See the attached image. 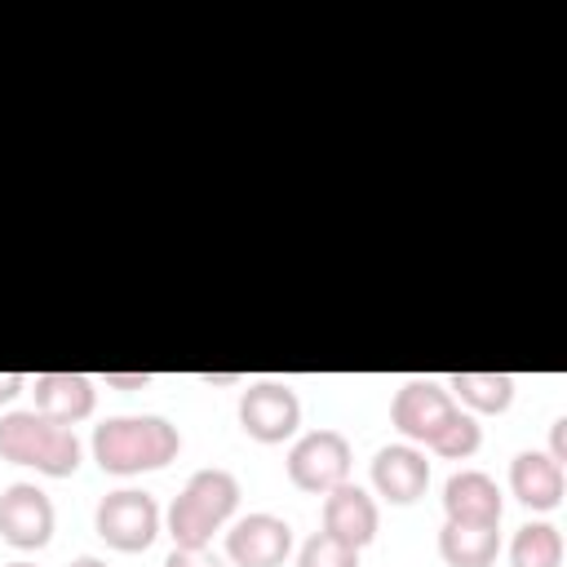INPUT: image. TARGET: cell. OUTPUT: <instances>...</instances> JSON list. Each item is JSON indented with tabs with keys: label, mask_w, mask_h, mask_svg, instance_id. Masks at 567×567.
Instances as JSON below:
<instances>
[{
	"label": "cell",
	"mask_w": 567,
	"mask_h": 567,
	"mask_svg": "<svg viewBox=\"0 0 567 567\" xmlns=\"http://www.w3.org/2000/svg\"><path fill=\"white\" fill-rule=\"evenodd\" d=\"M66 567H111V563H102V558H93V554H84V558H71Z\"/></svg>",
	"instance_id": "obj_24"
},
{
	"label": "cell",
	"mask_w": 567,
	"mask_h": 567,
	"mask_svg": "<svg viewBox=\"0 0 567 567\" xmlns=\"http://www.w3.org/2000/svg\"><path fill=\"white\" fill-rule=\"evenodd\" d=\"M239 425L257 443H284L301 425V399L284 381H252L239 394Z\"/></svg>",
	"instance_id": "obj_7"
},
{
	"label": "cell",
	"mask_w": 567,
	"mask_h": 567,
	"mask_svg": "<svg viewBox=\"0 0 567 567\" xmlns=\"http://www.w3.org/2000/svg\"><path fill=\"white\" fill-rule=\"evenodd\" d=\"M456 412H461L456 399H452L439 381H430V377H412V381H403L399 394H394V403H390V421H394V430H399L408 443H425V447L443 434V425H447Z\"/></svg>",
	"instance_id": "obj_6"
},
{
	"label": "cell",
	"mask_w": 567,
	"mask_h": 567,
	"mask_svg": "<svg viewBox=\"0 0 567 567\" xmlns=\"http://www.w3.org/2000/svg\"><path fill=\"white\" fill-rule=\"evenodd\" d=\"M164 567H226V563H221L208 545H204V549H177V545H173V554L164 558Z\"/></svg>",
	"instance_id": "obj_20"
},
{
	"label": "cell",
	"mask_w": 567,
	"mask_h": 567,
	"mask_svg": "<svg viewBox=\"0 0 567 567\" xmlns=\"http://www.w3.org/2000/svg\"><path fill=\"white\" fill-rule=\"evenodd\" d=\"M509 492L527 509H558L563 505V465L549 452H518L509 461Z\"/></svg>",
	"instance_id": "obj_14"
},
{
	"label": "cell",
	"mask_w": 567,
	"mask_h": 567,
	"mask_svg": "<svg viewBox=\"0 0 567 567\" xmlns=\"http://www.w3.org/2000/svg\"><path fill=\"white\" fill-rule=\"evenodd\" d=\"M53 501L35 483H9L0 492V536L13 549H44L53 536Z\"/></svg>",
	"instance_id": "obj_8"
},
{
	"label": "cell",
	"mask_w": 567,
	"mask_h": 567,
	"mask_svg": "<svg viewBox=\"0 0 567 567\" xmlns=\"http://www.w3.org/2000/svg\"><path fill=\"white\" fill-rule=\"evenodd\" d=\"M22 390H27V377L22 372H0V403H13Z\"/></svg>",
	"instance_id": "obj_22"
},
{
	"label": "cell",
	"mask_w": 567,
	"mask_h": 567,
	"mask_svg": "<svg viewBox=\"0 0 567 567\" xmlns=\"http://www.w3.org/2000/svg\"><path fill=\"white\" fill-rule=\"evenodd\" d=\"M151 381V372H106V385H120V390H142Z\"/></svg>",
	"instance_id": "obj_23"
},
{
	"label": "cell",
	"mask_w": 567,
	"mask_h": 567,
	"mask_svg": "<svg viewBox=\"0 0 567 567\" xmlns=\"http://www.w3.org/2000/svg\"><path fill=\"white\" fill-rule=\"evenodd\" d=\"M501 487L483 470H456L443 483V514L447 523H501Z\"/></svg>",
	"instance_id": "obj_13"
},
{
	"label": "cell",
	"mask_w": 567,
	"mask_h": 567,
	"mask_svg": "<svg viewBox=\"0 0 567 567\" xmlns=\"http://www.w3.org/2000/svg\"><path fill=\"white\" fill-rule=\"evenodd\" d=\"M182 452V434L164 416H106L93 430V461L106 474L164 470Z\"/></svg>",
	"instance_id": "obj_1"
},
{
	"label": "cell",
	"mask_w": 567,
	"mask_h": 567,
	"mask_svg": "<svg viewBox=\"0 0 567 567\" xmlns=\"http://www.w3.org/2000/svg\"><path fill=\"white\" fill-rule=\"evenodd\" d=\"M4 567H35V563H4Z\"/></svg>",
	"instance_id": "obj_25"
},
{
	"label": "cell",
	"mask_w": 567,
	"mask_h": 567,
	"mask_svg": "<svg viewBox=\"0 0 567 567\" xmlns=\"http://www.w3.org/2000/svg\"><path fill=\"white\" fill-rule=\"evenodd\" d=\"M509 567H563V532L554 523H523L509 540Z\"/></svg>",
	"instance_id": "obj_17"
},
{
	"label": "cell",
	"mask_w": 567,
	"mask_h": 567,
	"mask_svg": "<svg viewBox=\"0 0 567 567\" xmlns=\"http://www.w3.org/2000/svg\"><path fill=\"white\" fill-rule=\"evenodd\" d=\"M478 443H483L478 421H474L470 412H456V416L443 425V434L430 443V452H439V456H447V461H465V456L478 452Z\"/></svg>",
	"instance_id": "obj_18"
},
{
	"label": "cell",
	"mask_w": 567,
	"mask_h": 567,
	"mask_svg": "<svg viewBox=\"0 0 567 567\" xmlns=\"http://www.w3.org/2000/svg\"><path fill=\"white\" fill-rule=\"evenodd\" d=\"M430 483V461L421 447L412 443H390L372 456V487L390 501V505H412L425 496Z\"/></svg>",
	"instance_id": "obj_10"
},
{
	"label": "cell",
	"mask_w": 567,
	"mask_h": 567,
	"mask_svg": "<svg viewBox=\"0 0 567 567\" xmlns=\"http://www.w3.org/2000/svg\"><path fill=\"white\" fill-rule=\"evenodd\" d=\"M239 505V478L230 470H199L182 487V496L168 505V536L177 549H204L213 532L235 514Z\"/></svg>",
	"instance_id": "obj_3"
},
{
	"label": "cell",
	"mask_w": 567,
	"mask_h": 567,
	"mask_svg": "<svg viewBox=\"0 0 567 567\" xmlns=\"http://www.w3.org/2000/svg\"><path fill=\"white\" fill-rule=\"evenodd\" d=\"M501 523H443L439 554L447 567H492L501 554Z\"/></svg>",
	"instance_id": "obj_15"
},
{
	"label": "cell",
	"mask_w": 567,
	"mask_h": 567,
	"mask_svg": "<svg viewBox=\"0 0 567 567\" xmlns=\"http://www.w3.org/2000/svg\"><path fill=\"white\" fill-rule=\"evenodd\" d=\"M0 461L31 465L49 478H71L80 470V439L71 425H58L49 416L31 412H4L0 416Z\"/></svg>",
	"instance_id": "obj_2"
},
{
	"label": "cell",
	"mask_w": 567,
	"mask_h": 567,
	"mask_svg": "<svg viewBox=\"0 0 567 567\" xmlns=\"http://www.w3.org/2000/svg\"><path fill=\"white\" fill-rule=\"evenodd\" d=\"M31 394H35V412L58 421V425H75L93 412L97 403V390L84 372H40L31 381Z\"/></svg>",
	"instance_id": "obj_12"
},
{
	"label": "cell",
	"mask_w": 567,
	"mask_h": 567,
	"mask_svg": "<svg viewBox=\"0 0 567 567\" xmlns=\"http://www.w3.org/2000/svg\"><path fill=\"white\" fill-rule=\"evenodd\" d=\"M549 456L563 465L567 461V416H558L554 425H549Z\"/></svg>",
	"instance_id": "obj_21"
},
{
	"label": "cell",
	"mask_w": 567,
	"mask_h": 567,
	"mask_svg": "<svg viewBox=\"0 0 567 567\" xmlns=\"http://www.w3.org/2000/svg\"><path fill=\"white\" fill-rule=\"evenodd\" d=\"M381 527V514H377V501L359 487V483H337L332 492H323V532L363 549Z\"/></svg>",
	"instance_id": "obj_11"
},
{
	"label": "cell",
	"mask_w": 567,
	"mask_h": 567,
	"mask_svg": "<svg viewBox=\"0 0 567 567\" xmlns=\"http://www.w3.org/2000/svg\"><path fill=\"white\" fill-rule=\"evenodd\" d=\"M447 394L474 412H505L514 403V377L509 372H452Z\"/></svg>",
	"instance_id": "obj_16"
},
{
	"label": "cell",
	"mask_w": 567,
	"mask_h": 567,
	"mask_svg": "<svg viewBox=\"0 0 567 567\" xmlns=\"http://www.w3.org/2000/svg\"><path fill=\"white\" fill-rule=\"evenodd\" d=\"M93 527H97V536H102L111 549L137 554V549H146V545L159 536V505H155L151 492L120 487V492H106V496L97 501Z\"/></svg>",
	"instance_id": "obj_4"
},
{
	"label": "cell",
	"mask_w": 567,
	"mask_h": 567,
	"mask_svg": "<svg viewBox=\"0 0 567 567\" xmlns=\"http://www.w3.org/2000/svg\"><path fill=\"white\" fill-rule=\"evenodd\" d=\"M297 567H359V549L328 536V532H315L301 554H297Z\"/></svg>",
	"instance_id": "obj_19"
},
{
	"label": "cell",
	"mask_w": 567,
	"mask_h": 567,
	"mask_svg": "<svg viewBox=\"0 0 567 567\" xmlns=\"http://www.w3.org/2000/svg\"><path fill=\"white\" fill-rule=\"evenodd\" d=\"M346 474H350V439L341 430H310L288 452V478L310 496L332 492L337 483H346Z\"/></svg>",
	"instance_id": "obj_5"
},
{
	"label": "cell",
	"mask_w": 567,
	"mask_h": 567,
	"mask_svg": "<svg viewBox=\"0 0 567 567\" xmlns=\"http://www.w3.org/2000/svg\"><path fill=\"white\" fill-rule=\"evenodd\" d=\"M292 549V527L275 514H248L226 532V558L235 567H279Z\"/></svg>",
	"instance_id": "obj_9"
}]
</instances>
